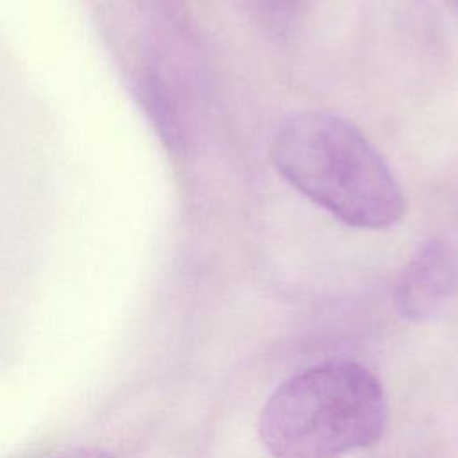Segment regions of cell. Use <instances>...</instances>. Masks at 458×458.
I'll return each instance as SVG.
<instances>
[{
    "label": "cell",
    "instance_id": "6da1fadb",
    "mask_svg": "<svg viewBox=\"0 0 458 458\" xmlns=\"http://www.w3.org/2000/svg\"><path fill=\"white\" fill-rule=\"evenodd\" d=\"M270 157L292 188L347 225L381 231L406 213L403 188L388 163L338 114H292L277 127Z\"/></svg>",
    "mask_w": 458,
    "mask_h": 458
},
{
    "label": "cell",
    "instance_id": "7a4b0ae2",
    "mask_svg": "<svg viewBox=\"0 0 458 458\" xmlns=\"http://www.w3.org/2000/svg\"><path fill=\"white\" fill-rule=\"evenodd\" d=\"M379 379L352 360H326L292 374L259 413V438L274 458H340L374 445L386 429Z\"/></svg>",
    "mask_w": 458,
    "mask_h": 458
},
{
    "label": "cell",
    "instance_id": "3957f363",
    "mask_svg": "<svg viewBox=\"0 0 458 458\" xmlns=\"http://www.w3.org/2000/svg\"><path fill=\"white\" fill-rule=\"evenodd\" d=\"M454 283L456 265L449 247L442 240H428L411 256L395 283V308L408 320H428L451 297Z\"/></svg>",
    "mask_w": 458,
    "mask_h": 458
},
{
    "label": "cell",
    "instance_id": "277c9868",
    "mask_svg": "<svg viewBox=\"0 0 458 458\" xmlns=\"http://www.w3.org/2000/svg\"><path fill=\"white\" fill-rule=\"evenodd\" d=\"M55 458H116L107 451H100V449H73L68 453H63Z\"/></svg>",
    "mask_w": 458,
    "mask_h": 458
}]
</instances>
